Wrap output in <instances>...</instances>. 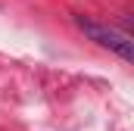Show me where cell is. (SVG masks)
<instances>
[{
  "mask_svg": "<svg viewBox=\"0 0 134 131\" xmlns=\"http://www.w3.org/2000/svg\"><path fill=\"white\" fill-rule=\"evenodd\" d=\"M75 25L87 34L91 41H97L100 47L112 50L115 56H122L125 63L134 59V41H131L128 31H119V28H112V25H103L97 19H91V16H75Z\"/></svg>",
  "mask_w": 134,
  "mask_h": 131,
  "instance_id": "cell-1",
  "label": "cell"
}]
</instances>
